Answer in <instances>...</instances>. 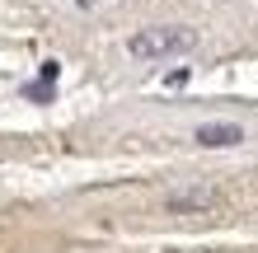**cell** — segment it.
<instances>
[{
  "label": "cell",
  "mask_w": 258,
  "mask_h": 253,
  "mask_svg": "<svg viewBox=\"0 0 258 253\" xmlns=\"http://www.w3.org/2000/svg\"><path fill=\"white\" fill-rule=\"evenodd\" d=\"M192 47H197L192 28H141L127 38V52L136 61H164V56H183Z\"/></svg>",
  "instance_id": "6da1fadb"
},
{
  "label": "cell",
  "mask_w": 258,
  "mask_h": 253,
  "mask_svg": "<svg viewBox=\"0 0 258 253\" xmlns=\"http://www.w3.org/2000/svg\"><path fill=\"white\" fill-rule=\"evenodd\" d=\"M192 141L197 145H216V150H221V145H239V141H244V127H239V122H202Z\"/></svg>",
  "instance_id": "7a4b0ae2"
},
{
  "label": "cell",
  "mask_w": 258,
  "mask_h": 253,
  "mask_svg": "<svg viewBox=\"0 0 258 253\" xmlns=\"http://www.w3.org/2000/svg\"><path fill=\"white\" fill-rule=\"evenodd\" d=\"M164 206L169 211H207V206H216V192L211 188H183V192H169Z\"/></svg>",
  "instance_id": "3957f363"
},
{
  "label": "cell",
  "mask_w": 258,
  "mask_h": 253,
  "mask_svg": "<svg viewBox=\"0 0 258 253\" xmlns=\"http://www.w3.org/2000/svg\"><path fill=\"white\" fill-rule=\"evenodd\" d=\"M24 99H33V103H47V99H52V85H42V80L24 85Z\"/></svg>",
  "instance_id": "277c9868"
},
{
  "label": "cell",
  "mask_w": 258,
  "mask_h": 253,
  "mask_svg": "<svg viewBox=\"0 0 258 253\" xmlns=\"http://www.w3.org/2000/svg\"><path fill=\"white\" fill-rule=\"evenodd\" d=\"M56 75H61V61H42V66H38V80H42V85L56 89Z\"/></svg>",
  "instance_id": "5b68a950"
}]
</instances>
